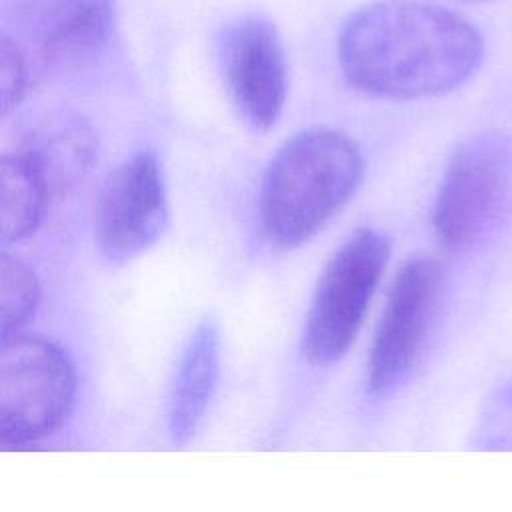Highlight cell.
<instances>
[{
    "instance_id": "cell-1",
    "label": "cell",
    "mask_w": 512,
    "mask_h": 512,
    "mask_svg": "<svg viewBox=\"0 0 512 512\" xmlns=\"http://www.w3.org/2000/svg\"><path fill=\"white\" fill-rule=\"evenodd\" d=\"M484 58L478 30L460 14L420 0H378L348 16L338 64L356 90L418 100L464 84Z\"/></svg>"
},
{
    "instance_id": "cell-2",
    "label": "cell",
    "mask_w": 512,
    "mask_h": 512,
    "mask_svg": "<svg viewBox=\"0 0 512 512\" xmlns=\"http://www.w3.org/2000/svg\"><path fill=\"white\" fill-rule=\"evenodd\" d=\"M362 178V152L344 132L308 128L294 134L262 180L258 214L264 236L278 248L308 242L352 200Z\"/></svg>"
},
{
    "instance_id": "cell-3",
    "label": "cell",
    "mask_w": 512,
    "mask_h": 512,
    "mask_svg": "<svg viewBox=\"0 0 512 512\" xmlns=\"http://www.w3.org/2000/svg\"><path fill=\"white\" fill-rule=\"evenodd\" d=\"M76 372L68 354L34 334L0 344V444L4 450L36 446L70 416Z\"/></svg>"
},
{
    "instance_id": "cell-4",
    "label": "cell",
    "mask_w": 512,
    "mask_h": 512,
    "mask_svg": "<svg viewBox=\"0 0 512 512\" xmlns=\"http://www.w3.org/2000/svg\"><path fill=\"white\" fill-rule=\"evenodd\" d=\"M390 258V240L354 230L330 256L308 310L302 352L314 366L338 362L354 344Z\"/></svg>"
},
{
    "instance_id": "cell-5",
    "label": "cell",
    "mask_w": 512,
    "mask_h": 512,
    "mask_svg": "<svg viewBox=\"0 0 512 512\" xmlns=\"http://www.w3.org/2000/svg\"><path fill=\"white\" fill-rule=\"evenodd\" d=\"M512 204V142L484 132L462 142L444 170L432 226L452 252L482 244Z\"/></svg>"
},
{
    "instance_id": "cell-6",
    "label": "cell",
    "mask_w": 512,
    "mask_h": 512,
    "mask_svg": "<svg viewBox=\"0 0 512 512\" xmlns=\"http://www.w3.org/2000/svg\"><path fill=\"white\" fill-rule=\"evenodd\" d=\"M444 290V270L430 256H414L398 270L374 332L366 382L384 394L418 362Z\"/></svg>"
},
{
    "instance_id": "cell-7",
    "label": "cell",
    "mask_w": 512,
    "mask_h": 512,
    "mask_svg": "<svg viewBox=\"0 0 512 512\" xmlns=\"http://www.w3.org/2000/svg\"><path fill=\"white\" fill-rule=\"evenodd\" d=\"M168 192L154 150H138L118 164L98 194L94 232L100 252L130 262L158 242L168 226Z\"/></svg>"
},
{
    "instance_id": "cell-8",
    "label": "cell",
    "mask_w": 512,
    "mask_h": 512,
    "mask_svg": "<svg viewBox=\"0 0 512 512\" xmlns=\"http://www.w3.org/2000/svg\"><path fill=\"white\" fill-rule=\"evenodd\" d=\"M14 28L2 30L28 62L82 66L106 52L116 30L114 0H8Z\"/></svg>"
},
{
    "instance_id": "cell-9",
    "label": "cell",
    "mask_w": 512,
    "mask_h": 512,
    "mask_svg": "<svg viewBox=\"0 0 512 512\" xmlns=\"http://www.w3.org/2000/svg\"><path fill=\"white\" fill-rule=\"evenodd\" d=\"M218 62L244 120L262 132L274 128L288 94L286 52L276 26L254 14L230 22L218 40Z\"/></svg>"
},
{
    "instance_id": "cell-10",
    "label": "cell",
    "mask_w": 512,
    "mask_h": 512,
    "mask_svg": "<svg viewBox=\"0 0 512 512\" xmlns=\"http://www.w3.org/2000/svg\"><path fill=\"white\" fill-rule=\"evenodd\" d=\"M44 178L52 196L76 186L96 158V138L88 122L72 112H48L20 128L14 148Z\"/></svg>"
},
{
    "instance_id": "cell-11",
    "label": "cell",
    "mask_w": 512,
    "mask_h": 512,
    "mask_svg": "<svg viewBox=\"0 0 512 512\" xmlns=\"http://www.w3.org/2000/svg\"><path fill=\"white\" fill-rule=\"evenodd\" d=\"M218 366V328L206 320L190 336L168 398V434L174 446H186L198 432L216 390Z\"/></svg>"
},
{
    "instance_id": "cell-12",
    "label": "cell",
    "mask_w": 512,
    "mask_h": 512,
    "mask_svg": "<svg viewBox=\"0 0 512 512\" xmlns=\"http://www.w3.org/2000/svg\"><path fill=\"white\" fill-rule=\"evenodd\" d=\"M52 198L36 166L18 150H4L0 158V230L2 242L32 236Z\"/></svg>"
},
{
    "instance_id": "cell-13",
    "label": "cell",
    "mask_w": 512,
    "mask_h": 512,
    "mask_svg": "<svg viewBox=\"0 0 512 512\" xmlns=\"http://www.w3.org/2000/svg\"><path fill=\"white\" fill-rule=\"evenodd\" d=\"M40 304V282L34 270L16 256H0V336L24 332Z\"/></svg>"
},
{
    "instance_id": "cell-14",
    "label": "cell",
    "mask_w": 512,
    "mask_h": 512,
    "mask_svg": "<svg viewBox=\"0 0 512 512\" xmlns=\"http://www.w3.org/2000/svg\"><path fill=\"white\" fill-rule=\"evenodd\" d=\"M30 62L20 46L8 36L0 34V108L8 116L26 96L30 82Z\"/></svg>"
},
{
    "instance_id": "cell-15",
    "label": "cell",
    "mask_w": 512,
    "mask_h": 512,
    "mask_svg": "<svg viewBox=\"0 0 512 512\" xmlns=\"http://www.w3.org/2000/svg\"><path fill=\"white\" fill-rule=\"evenodd\" d=\"M478 442L496 450H512V382L500 388L492 398L482 418Z\"/></svg>"
}]
</instances>
